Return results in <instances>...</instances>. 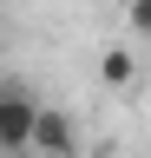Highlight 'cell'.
Masks as SVG:
<instances>
[{"label": "cell", "mask_w": 151, "mask_h": 158, "mask_svg": "<svg viewBox=\"0 0 151 158\" xmlns=\"http://www.w3.org/2000/svg\"><path fill=\"white\" fill-rule=\"evenodd\" d=\"M125 20H131V33L151 46V0H131V13H125Z\"/></svg>", "instance_id": "cell-4"}, {"label": "cell", "mask_w": 151, "mask_h": 158, "mask_svg": "<svg viewBox=\"0 0 151 158\" xmlns=\"http://www.w3.org/2000/svg\"><path fill=\"white\" fill-rule=\"evenodd\" d=\"M99 79L105 86H131V79H138V59H131L125 46H105L99 53Z\"/></svg>", "instance_id": "cell-3"}, {"label": "cell", "mask_w": 151, "mask_h": 158, "mask_svg": "<svg viewBox=\"0 0 151 158\" xmlns=\"http://www.w3.org/2000/svg\"><path fill=\"white\" fill-rule=\"evenodd\" d=\"M0 158H7V152H0Z\"/></svg>", "instance_id": "cell-5"}, {"label": "cell", "mask_w": 151, "mask_h": 158, "mask_svg": "<svg viewBox=\"0 0 151 158\" xmlns=\"http://www.w3.org/2000/svg\"><path fill=\"white\" fill-rule=\"evenodd\" d=\"M33 152H40V158H72V152H79V138H72V112L46 106V112H40V132H33Z\"/></svg>", "instance_id": "cell-2"}, {"label": "cell", "mask_w": 151, "mask_h": 158, "mask_svg": "<svg viewBox=\"0 0 151 158\" xmlns=\"http://www.w3.org/2000/svg\"><path fill=\"white\" fill-rule=\"evenodd\" d=\"M40 99H33V86H26V79H0V152H7V158H26L33 152V132H40Z\"/></svg>", "instance_id": "cell-1"}]
</instances>
